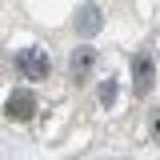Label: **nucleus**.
Wrapping results in <instances>:
<instances>
[{
  "mask_svg": "<svg viewBox=\"0 0 160 160\" xmlns=\"http://www.w3.org/2000/svg\"><path fill=\"white\" fill-rule=\"evenodd\" d=\"M16 68H20V76L24 80H48V52L44 48H20L16 52Z\"/></svg>",
  "mask_w": 160,
  "mask_h": 160,
  "instance_id": "obj_1",
  "label": "nucleus"
},
{
  "mask_svg": "<svg viewBox=\"0 0 160 160\" xmlns=\"http://www.w3.org/2000/svg\"><path fill=\"white\" fill-rule=\"evenodd\" d=\"M4 116L16 120V124L32 120V116H36V96H32V92H12V96H8V104H4Z\"/></svg>",
  "mask_w": 160,
  "mask_h": 160,
  "instance_id": "obj_2",
  "label": "nucleus"
},
{
  "mask_svg": "<svg viewBox=\"0 0 160 160\" xmlns=\"http://www.w3.org/2000/svg\"><path fill=\"white\" fill-rule=\"evenodd\" d=\"M132 84H136L140 96L152 92V84H156V64H152V56H136L132 60Z\"/></svg>",
  "mask_w": 160,
  "mask_h": 160,
  "instance_id": "obj_3",
  "label": "nucleus"
},
{
  "mask_svg": "<svg viewBox=\"0 0 160 160\" xmlns=\"http://www.w3.org/2000/svg\"><path fill=\"white\" fill-rule=\"evenodd\" d=\"M100 28H104L100 8H96V4H84V8H80V16H76V32H80V36H96Z\"/></svg>",
  "mask_w": 160,
  "mask_h": 160,
  "instance_id": "obj_4",
  "label": "nucleus"
},
{
  "mask_svg": "<svg viewBox=\"0 0 160 160\" xmlns=\"http://www.w3.org/2000/svg\"><path fill=\"white\" fill-rule=\"evenodd\" d=\"M92 64H96V48H76V52H72V60H68L72 80H84L88 72H92Z\"/></svg>",
  "mask_w": 160,
  "mask_h": 160,
  "instance_id": "obj_5",
  "label": "nucleus"
},
{
  "mask_svg": "<svg viewBox=\"0 0 160 160\" xmlns=\"http://www.w3.org/2000/svg\"><path fill=\"white\" fill-rule=\"evenodd\" d=\"M100 104H116V84H112V80L100 84Z\"/></svg>",
  "mask_w": 160,
  "mask_h": 160,
  "instance_id": "obj_6",
  "label": "nucleus"
},
{
  "mask_svg": "<svg viewBox=\"0 0 160 160\" xmlns=\"http://www.w3.org/2000/svg\"><path fill=\"white\" fill-rule=\"evenodd\" d=\"M148 132H152V140L160 144V112H152V124H148Z\"/></svg>",
  "mask_w": 160,
  "mask_h": 160,
  "instance_id": "obj_7",
  "label": "nucleus"
}]
</instances>
